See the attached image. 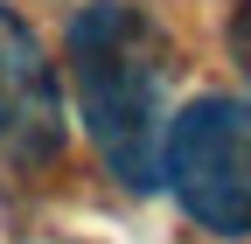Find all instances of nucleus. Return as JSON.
<instances>
[{"label": "nucleus", "mask_w": 251, "mask_h": 244, "mask_svg": "<svg viewBox=\"0 0 251 244\" xmlns=\"http://www.w3.org/2000/svg\"><path fill=\"white\" fill-rule=\"evenodd\" d=\"M63 77L91 146L119 189H161V146H168V84L153 28L126 0H91L63 28Z\"/></svg>", "instance_id": "f257e3e1"}, {"label": "nucleus", "mask_w": 251, "mask_h": 244, "mask_svg": "<svg viewBox=\"0 0 251 244\" xmlns=\"http://www.w3.org/2000/svg\"><path fill=\"white\" fill-rule=\"evenodd\" d=\"M161 189L209 237H251V98L202 91L168 119Z\"/></svg>", "instance_id": "f03ea898"}, {"label": "nucleus", "mask_w": 251, "mask_h": 244, "mask_svg": "<svg viewBox=\"0 0 251 244\" xmlns=\"http://www.w3.org/2000/svg\"><path fill=\"white\" fill-rule=\"evenodd\" d=\"M230 56H237V77L251 98V0H237V14H230Z\"/></svg>", "instance_id": "7ed1b4c3"}, {"label": "nucleus", "mask_w": 251, "mask_h": 244, "mask_svg": "<svg viewBox=\"0 0 251 244\" xmlns=\"http://www.w3.org/2000/svg\"><path fill=\"white\" fill-rule=\"evenodd\" d=\"M14 98H21V84H14V70L0 63V133L14 126Z\"/></svg>", "instance_id": "20e7f679"}]
</instances>
